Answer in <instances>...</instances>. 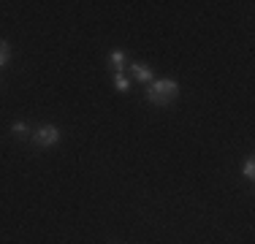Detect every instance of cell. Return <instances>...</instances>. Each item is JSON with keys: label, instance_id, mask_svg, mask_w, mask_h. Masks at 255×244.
Wrapping results in <instances>:
<instances>
[{"label": "cell", "instance_id": "6da1fadb", "mask_svg": "<svg viewBox=\"0 0 255 244\" xmlns=\"http://www.w3.org/2000/svg\"><path fill=\"white\" fill-rule=\"evenodd\" d=\"M179 95V82L177 79H155L147 90V101L155 106H166V103L177 101Z\"/></svg>", "mask_w": 255, "mask_h": 244}, {"label": "cell", "instance_id": "7a4b0ae2", "mask_svg": "<svg viewBox=\"0 0 255 244\" xmlns=\"http://www.w3.org/2000/svg\"><path fill=\"white\" fill-rule=\"evenodd\" d=\"M30 141H33L35 146H41V149H46V146H54L60 141V130L54 125H44L30 136Z\"/></svg>", "mask_w": 255, "mask_h": 244}, {"label": "cell", "instance_id": "3957f363", "mask_svg": "<svg viewBox=\"0 0 255 244\" xmlns=\"http://www.w3.org/2000/svg\"><path fill=\"white\" fill-rule=\"evenodd\" d=\"M130 73L138 79V82H149V84L155 82V71L149 68V65H144V63H130Z\"/></svg>", "mask_w": 255, "mask_h": 244}, {"label": "cell", "instance_id": "277c9868", "mask_svg": "<svg viewBox=\"0 0 255 244\" xmlns=\"http://www.w3.org/2000/svg\"><path fill=\"white\" fill-rule=\"evenodd\" d=\"M109 65L114 68V73L125 71V52H123V49H114V52L109 54Z\"/></svg>", "mask_w": 255, "mask_h": 244}, {"label": "cell", "instance_id": "5b68a950", "mask_svg": "<svg viewBox=\"0 0 255 244\" xmlns=\"http://www.w3.org/2000/svg\"><path fill=\"white\" fill-rule=\"evenodd\" d=\"M8 63H11V46H8V41L0 38V68H5Z\"/></svg>", "mask_w": 255, "mask_h": 244}, {"label": "cell", "instance_id": "8992f818", "mask_svg": "<svg viewBox=\"0 0 255 244\" xmlns=\"http://www.w3.org/2000/svg\"><path fill=\"white\" fill-rule=\"evenodd\" d=\"M11 130H14L19 138H30V136H33V133H30V127L25 125V122H14V125H11Z\"/></svg>", "mask_w": 255, "mask_h": 244}, {"label": "cell", "instance_id": "52a82bcc", "mask_svg": "<svg viewBox=\"0 0 255 244\" xmlns=\"http://www.w3.org/2000/svg\"><path fill=\"white\" fill-rule=\"evenodd\" d=\"M114 84H117V90L120 93H125L128 87H130V82H128V76H125V71H120V73H114Z\"/></svg>", "mask_w": 255, "mask_h": 244}, {"label": "cell", "instance_id": "ba28073f", "mask_svg": "<svg viewBox=\"0 0 255 244\" xmlns=\"http://www.w3.org/2000/svg\"><path fill=\"white\" fill-rule=\"evenodd\" d=\"M255 176V160L253 157H247V163H245V179H253Z\"/></svg>", "mask_w": 255, "mask_h": 244}]
</instances>
